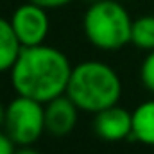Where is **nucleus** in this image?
I'll return each instance as SVG.
<instances>
[{
  "instance_id": "obj_1",
  "label": "nucleus",
  "mask_w": 154,
  "mask_h": 154,
  "mask_svg": "<svg viewBox=\"0 0 154 154\" xmlns=\"http://www.w3.org/2000/svg\"><path fill=\"white\" fill-rule=\"evenodd\" d=\"M9 72L16 95H25L47 104L66 93L72 65L59 48L43 43L22 47V52Z\"/></svg>"
},
{
  "instance_id": "obj_2",
  "label": "nucleus",
  "mask_w": 154,
  "mask_h": 154,
  "mask_svg": "<svg viewBox=\"0 0 154 154\" xmlns=\"http://www.w3.org/2000/svg\"><path fill=\"white\" fill-rule=\"evenodd\" d=\"M66 95L81 111L95 115L118 104L122 81L115 70L102 61H82L72 68Z\"/></svg>"
},
{
  "instance_id": "obj_3",
  "label": "nucleus",
  "mask_w": 154,
  "mask_h": 154,
  "mask_svg": "<svg viewBox=\"0 0 154 154\" xmlns=\"http://www.w3.org/2000/svg\"><path fill=\"white\" fill-rule=\"evenodd\" d=\"M133 18L115 0H99L90 4L82 18L86 39L100 50H118L131 43Z\"/></svg>"
},
{
  "instance_id": "obj_4",
  "label": "nucleus",
  "mask_w": 154,
  "mask_h": 154,
  "mask_svg": "<svg viewBox=\"0 0 154 154\" xmlns=\"http://www.w3.org/2000/svg\"><path fill=\"white\" fill-rule=\"evenodd\" d=\"M4 127L16 145H32L47 131L45 104L25 95H16L5 108Z\"/></svg>"
},
{
  "instance_id": "obj_5",
  "label": "nucleus",
  "mask_w": 154,
  "mask_h": 154,
  "mask_svg": "<svg viewBox=\"0 0 154 154\" xmlns=\"http://www.w3.org/2000/svg\"><path fill=\"white\" fill-rule=\"evenodd\" d=\"M47 11L48 9L31 0L14 9L9 22L22 47H36L45 43V38L50 31V20Z\"/></svg>"
},
{
  "instance_id": "obj_6",
  "label": "nucleus",
  "mask_w": 154,
  "mask_h": 154,
  "mask_svg": "<svg viewBox=\"0 0 154 154\" xmlns=\"http://www.w3.org/2000/svg\"><path fill=\"white\" fill-rule=\"evenodd\" d=\"M93 131L100 140L106 142L133 140V113L120 108L118 104L106 108L95 113Z\"/></svg>"
},
{
  "instance_id": "obj_7",
  "label": "nucleus",
  "mask_w": 154,
  "mask_h": 154,
  "mask_svg": "<svg viewBox=\"0 0 154 154\" xmlns=\"http://www.w3.org/2000/svg\"><path fill=\"white\" fill-rule=\"evenodd\" d=\"M79 111L81 109L66 93L48 100L45 104V129L57 138L70 134L77 124Z\"/></svg>"
},
{
  "instance_id": "obj_8",
  "label": "nucleus",
  "mask_w": 154,
  "mask_h": 154,
  "mask_svg": "<svg viewBox=\"0 0 154 154\" xmlns=\"http://www.w3.org/2000/svg\"><path fill=\"white\" fill-rule=\"evenodd\" d=\"M133 140L154 145V99L142 102L133 111Z\"/></svg>"
},
{
  "instance_id": "obj_9",
  "label": "nucleus",
  "mask_w": 154,
  "mask_h": 154,
  "mask_svg": "<svg viewBox=\"0 0 154 154\" xmlns=\"http://www.w3.org/2000/svg\"><path fill=\"white\" fill-rule=\"evenodd\" d=\"M20 52H22V43L16 38L11 22L0 16V72L11 70Z\"/></svg>"
},
{
  "instance_id": "obj_10",
  "label": "nucleus",
  "mask_w": 154,
  "mask_h": 154,
  "mask_svg": "<svg viewBox=\"0 0 154 154\" xmlns=\"http://www.w3.org/2000/svg\"><path fill=\"white\" fill-rule=\"evenodd\" d=\"M131 43L145 52L154 50V14H143L133 20Z\"/></svg>"
},
{
  "instance_id": "obj_11",
  "label": "nucleus",
  "mask_w": 154,
  "mask_h": 154,
  "mask_svg": "<svg viewBox=\"0 0 154 154\" xmlns=\"http://www.w3.org/2000/svg\"><path fill=\"white\" fill-rule=\"evenodd\" d=\"M140 79H142V84L154 93V50L147 52V56L140 66Z\"/></svg>"
},
{
  "instance_id": "obj_12",
  "label": "nucleus",
  "mask_w": 154,
  "mask_h": 154,
  "mask_svg": "<svg viewBox=\"0 0 154 154\" xmlns=\"http://www.w3.org/2000/svg\"><path fill=\"white\" fill-rule=\"evenodd\" d=\"M14 142L9 138L7 133L0 131V154H14Z\"/></svg>"
},
{
  "instance_id": "obj_13",
  "label": "nucleus",
  "mask_w": 154,
  "mask_h": 154,
  "mask_svg": "<svg viewBox=\"0 0 154 154\" xmlns=\"http://www.w3.org/2000/svg\"><path fill=\"white\" fill-rule=\"evenodd\" d=\"M31 2H34V4H38L41 7H45V9H59V7H65L66 4H70L72 0H31Z\"/></svg>"
},
{
  "instance_id": "obj_14",
  "label": "nucleus",
  "mask_w": 154,
  "mask_h": 154,
  "mask_svg": "<svg viewBox=\"0 0 154 154\" xmlns=\"http://www.w3.org/2000/svg\"><path fill=\"white\" fill-rule=\"evenodd\" d=\"M14 154H39L36 149H32L31 145H22L20 149H14Z\"/></svg>"
},
{
  "instance_id": "obj_15",
  "label": "nucleus",
  "mask_w": 154,
  "mask_h": 154,
  "mask_svg": "<svg viewBox=\"0 0 154 154\" xmlns=\"http://www.w3.org/2000/svg\"><path fill=\"white\" fill-rule=\"evenodd\" d=\"M5 108H7V106H4V104L0 102V125H4V122H5Z\"/></svg>"
},
{
  "instance_id": "obj_16",
  "label": "nucleus",
  "mask_w": 154,
  "mask_h": 154,
  "mask_svg": "<svg viewBox=\"0 0 154 154\" xmlns=\"http://www.w3.org/2000/svg\"><path fill=\"white\" fill-rule=\"evenodd\" d=\"M86 2H90V4H93V2H99V0H86Z\"/></svg>"
}]
</instances>
